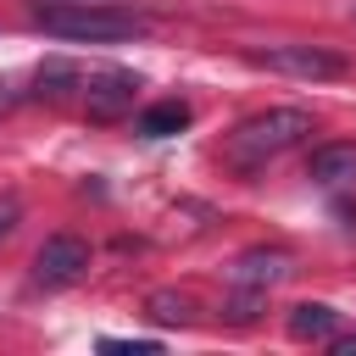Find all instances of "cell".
<instances>
[{"label":"cell","mask_w":356,"mask_h":356,"mask_svg":"<svg viewBox=\"0 0 356 356\" xmlns=\"http://www.w3.org/2000/svg\"><path fill=\"white\" fill-rule=\"evenodd\" d=\"M28 22L67 44H128L150 33V17L100 0H28Z\"/></svg>","instance_id":"obj_1"},{"label":"cell","mask_w":356,"mask_h":356,"mask_svg":"<svg viewBox=\"0 0 356 356\" xmlns=\"http://www.w3.org/2000/svg\"><path fill=\"white\" fill-rule=\"evenodd\" d=\"M306 134H312V117H306L300 106H273V111L245 117V122L222 139V161H228L234 172H261L267 161H278L284 150H295Z\"/></svg>","instance_id":"obj_2"},{"label":"cell","mask_w":356,"mask_h":356,"mask_svg":"<svg viewBox=\"0 0 356 356\" xmlns=\"http://www.w3.org/2000/svg\"><path fill=\"white\" fill-rule=\"evenodd\" d=\"M228 278H234V289H239L234 317H250V306H261V300H267V289L289 278V250H267V245H256V250H245V256L234 261V273H228Z\"/></svg>","instance_id":"obj_3"},{"label":"cell","mask_w":356,"mask_h":356,"mask_svg":"<svg viewBox=\"0 0 356 356\" xmlns=\"http://www.w3.org/2000/svg\"><path fill=\"white\" fill-rule=\"evenodd\" d=\"M250 61L273 67V72H289V78H306V83L350 72V61L339 50H323V44H267V50H250Z\"/></svg>","instance_id":"obj_4"},{"label":"cell","mask_w":356,"mask_h":356,"mask_svg":"<svg viewBox=\"0 0 356 356\" xmlns=\"http://www.w3.org/2000/svg\"><path fill=\"white\" fill-rule=\"evenodd\" d=\"M83 267H89V245H83L78 234H50V239L39 245V256H33V284L67 289V284L83 278Z\"/></svg>","instance_id":"obj_5"},{"label":"cell","mask_w":356,"mask_h":356,"mask_svg":"<svg viewBox=\"0 0 356 356\" xmlns=\"http://www.w3.org/2000/svg\"><path fill=\"white\" fill-rule=\"evenodd\" d=\"M134 100H139V78H134V72H100V78L83 83V111H89V122H117V117L134 111Z\"/></svg>","instance_id":"obj_6"},{"label":"cell","mask_w":356,"mask_h":356,"mask_svg":"<svg viewBox=\"0 0 356 356\" xmlns=\"http://www.w3.org/2000/svg\"><path fill=\"white\" fill-rule=\"evenodd\" d=\"M306 172H312V184H323V189L356 184V145H317L312 161H306Z\"/></svg>","instance_id":"obj_7"},{"label":"cell","mask_w":356,"mask_h":356,"mask_svg":"<svg viewBox=\"0 0 356 356\" xmlns=\"http://www.w3.org/2000/svg\"><path fill=\"white\" fill-rule=\"evenodd\" d=\"M289 334L295 339H334L339 334V312L323 306V300H300V306H289Z\"/></svg>","instance_id":"obj_8"},{"label":"cell","mask_w":356,"mask_h":356,"mask_svg":"<svg viewBox=\"0 0 356 356\" xmlns=\"http://www.w3.org/2000/svg\"><path fill=\"white\" fill-rule=\"evenodd\" d=\"M178 128H189V106H184V100H156V106L139 111V134H145V139H167V134H178Z\"/></svg>","instance_id":"obj_9"},{"label":"cell","mask_w":356,"mask_h":356,"mask_svg":"<svg viewBox=\"0 0 356 356\" xmlns=\"http://www.w3.org/2000/svg\"><path fill=\"white\" fill-rule=\"evenodd\" d=\"M61 83H78V67H67V61H50V67L39 72V95H50V100H61V95H67Z\"/></svg>","instance_id":"obj_10"},{"label":"cell","mask_w":356,"mask_h":356,"mask_svg":"<svg viewBox=\"0 0 356 356\" xmlns=\"http://www.w3.org/2000/svg\"><path fill=\"white\" fill-rule=\"evenodd\" d=\"M150 317H161V323H184V317H189V300H184V295H150Z\"/></svg>","instance_id":"obj_11"},{"label":"cell","mask_w":356,"mask_h":356,"mask_svg":"<svg viewBox=\"0 0 356 356\" xmlns=\"http://www.w3.org/2000/svg\"><path fill=\"white\" fill-rule=\"evenodd\" d=\"M17 222H22V200H17V195H0V239H6Z\"/></svg>","instance_id":"obj_12"},{"label":"cell","mask_w":356,"mask_h":356,"mask_svg":"<svg viewBox=\"0 0 356 356\" xmlns=\"http://www.w3.org/2000/svg\"><path fill=\"white\" fill-rule=\"evenodd\" d=\"M106 350H156V339H100Z\"/></svg>","instance_id":"obj_13"},{"label":"cell","mask_w":356,"mask_h":356,"mask_svg":"<svg viewBox=\"0 0 356 356\" xmlns=\"http://www.w3.org/2000/svg\"><path fill=\"white\" fill-rule=\"evenodd\" d=\"M6 106H11V95H6V83H0V111H6Z\"/></svg>","instance_id":"obj_14"},{"label":"cell","mask_w":356,"mask_h":356,"mask_svg":"<svg viewBox=\"0 0 356 356\" xmlns=\"http://www.w3.org/2000/svg\"><path fill=\"white\" fill-rule=\"evenodd\" d=\"M350 17H356V0H350Z\"/></svg>","instance_id":"obj_15"}]
</instances>
